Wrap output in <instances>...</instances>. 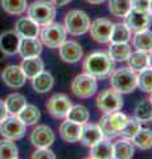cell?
<instances>
[{
    "label": "cell",
    "instance_id": "1",
    "mask_svg": "<svg viewBox=\"0 0 152 159\" xmlns=\"http://www.w3.org/2000/svg\"><path fill=\"white\" fill-rule=\"evenodd\" d=\"M114 61L107 53L94 52L83 61V70L95 78H106L114 72Z\"/></svg>",
    "mask_w": 152,
    "mask_h": 159
},
{
    "label": "cell",
    "instance_id": "2",
    "mask_svg": "<svg viewBox=\"0 0 152 159\" xmlns=\"http://www.w3.org/2000/svg\"><path fill=\"white\" fill-rule=\"evenodd\" d=\"M110 84L111 88L120 94L131 93L138 86V74L130 66L116 69L110 74Z\"/></svg>",
    "mask_w": 152,
    "mask_h": 159
},
{
    "label": "cell",
    "instance_id": "3",
    "mask_svg": "<svg viewBox=\"0 0 152 159\" xmlns=\"http://www.w3.org/2000/svg\"><path fill=\"white\" fill-rule=\"evenodd\" d=\"M28 17L38 25H46L56 17V6L48 0H36L28 6Z\"/></svg>",
    "mask_w": 152,
    "mask_h": 159
},
{
    "label": "cell",
    "instance_id": "4",
    "mask_svg": "<svg viewBox=\"0 0 152 159\" xmlns=\"http://www.w3.org/2000/svg\"><path fill=\"white\" fill-rule=\"evenodd\" d=\"M65 29L73 36L85 34L90 28V17L81 9H72L65 16Z\"/></svg>",
    "mask_w": 152,
    "mask_h": 159
},
{
    "label": "cell",
    "instance_id": "5",
    "mask_svg": "<svg viewBox=\"0 0 152 159\" xmlns=\"http://www.w3.org/2000/svg\"><path fill=\"white\" fill-rule=\"evenodd\" d=\"M66 29L60 23H49L40 31L41 43L48 48L56 49L66 40Z\"/></svg>",
    "mask_w": 152,
    "mask_h": 159
},
{
    "label": "cell",
    "instance_id": "6",
    "mask_svg": "<svg viewBox=\"0 0 152 159\" xmlns=\"http://www.w3.org/2000/svg\"><path fill=\"white\" fill-rule=\"evenodd\" d=\"M98 89V82L94 76L89 73H82L73 80L72 82V92L76 97L80 98H89L95 94Z\"/></svg>",
    "mask_w": 152,
    "mask_h": 159
},
{
    "label": "cell",
    "instance_id": "7",
    "mask_svg": "<svg viewBox=\"0 0 152 159\" xmlns=\"http://www.w3.org/2000/svg\"><path fill=\"white\" fill-rule=\"evenodd\" d=\"M97 106L103 113H112L120 110L123 106V98L115 89H106L97 96Z\"/></svg>",
    "mask_w": 152,
    "mask_h": 159
},
{
    "label": "cell",
    "instance_id": "8",
    "mask_svg": "<svg viewBox=\"0 0 152 159\" xmlns=\"http://www.w3.org/2000/svg\"><path fill=\"white\" fill-rule=\"evenodd\" d=\"M25 125L20 121L17 116L6 117L0 122V134L11 141H17L25 135Z\"/></svg>",
    "mask_w": 152,
    "mask_h": 159
},
{
    "label": "cell",
    "instance_id": "9",
    "mask_svg": "<svg viewBox=\"0 0 152 159\" xmlns=\"http://www.w3.org/2000/svg\"><path fill=\"white\" fill-rule=\"evenodd\" d=\"M70 107H72L70 98L63 93L53 94L46 102V109L49 114L54 118H66Z\"/></svg>",
    "mask_w": 152,
    "mask_h": 159
},
{
    "label": "cell",
    "instance_id": "10",
    "mask_svg": "<svg viewBox=\"0 0 152 159\" xmlns=\"http://www.w3.org/2000/svg\"><path fill=\"white\" fill-rule=\"evenodd\" d=\"M151 21H152V16L150 15V12H140L132 8L124 17V24L128 27L131 32L135 33L148 29V27L151 25Z\"/></svg>",
    "mask_w": 152,
    "mask_h": 159
},
{
    "label": "cell",
    "instance_id": "11",
    "mask_svg": "<svg viewBox=\"0 0 152 159\" xmlns=\"http://www.w3.org/2000/svg\"><path fill=\"white\" fill-rule=\"evenodd\" d=\"M114 23H111V20L101 17L94 20L93 23H90V34L94 41L101 43V44H106L110 40V34H111V29Z\"/></svg>",
    "mask_w": 152,
    "mask_h": 159
},
{
    "label": "cell",
    "instance_id": "12",
    "mask_svg": "<svg viewBox=\"0 0 152 159\" xmlns=\"http://www.w3.org/2000/svg\"><path fill=\"white\" fill-rule=\"evenodd\" d=\"M2 80L7 86L13 88V89H19V88L24 86L27 77H25V74H24L20 65H8L3 69Z\"/></svg>",
    "mask_w": 152,
    "mask_h": 159
},
{
    "label": "cell",
    "instance_id": "13",
    "mask_svg": "<svg viewBox=\"0 0 152 159\" xmlns=\"http://www.w3.org/2000/svg\"><path fill=\"white\" fill-rule=\"evenodd\" d=\"M54 139V133L46 125H37L31 133V143L36 147H50Z\"/></svg>",
    "mask_w": 152,
    "mask_h": 159
},
{
    "label": "cell",
    "instance_id": "14",
    "mask_svg": "<svg viewBox=\"0 0 152 159\" xmlns=\"http://www.w3.org/2000/svg\"><path fill=\"white\" fill-rule=\"evenodd\" d=\"M58 51H60V57L62 61L70 62V64L78 62L83 56L82 47L77 41H73V40H69V41L65 40L60 45Z\"/></svg>",
    "mask_w": 152,
    "mask_h": 159
},
{
    "label": "cell",
    "instance_id": "15",
    "mask_svg": "<svg viewBox=\"0 0 152 159\" xmlns=\"http://www.w3.org/2000/svg\"><path fill=\"white\" fill-rule=\"evenodd\" d=\"M41 52H42V43L37 37H21L20 39L17 53L23 58L40 56Z\"/></svg>",
    "mask_w": 152,
    "mask_h": 159
},
{
    "label": "cell",
    "instance_id": "16",
    "mask_svg": "<svg viewBox=\"0 0 152 159\" xmlns=\"http://www.w3.org/2000/svg\"><path fill=\"white\" fill-rule=\"evenodd\" d=\"M102 138H103V135H102V131L98 125H95V123H87V122L85 125H82L80 141L83 146L91 147L97 142H99Z\"/></svg>",
    "mask_w": 152,
    "mask_h": 159
},
{
    "label": "cell",
    "instance_id": "17",
    "mask_svg": "<svg viewBox=\"0 0 152 159\" xmlns=\"http://www.w3.org/2000/svg\"><path fill=\"white\" fill-rule=\"evenodd\" d=\"M15 32L20 37H37L40 34V25L31 17H21L15 24Z\"/></svg>",
    "mask_w": 152,
    "mask_h": 159
},
{
    "label": "cell",
    "instance_id": "18",
    "mask_svg": "<svg viewBox=\"0 0 152 159\" xmlns=\"http://www.w3.org/2000/svg\"><path fill=\"white\" fill-rule=\"evenodd\" d=\"M20 36L15 31H8L0 34V51L3 53L12 56L16 54L19 51V44H20Z\"/></svg>",
    "mask_w": 152,
    "mask_h": 159
},
{
    "label": "cell",
    "instance_id": "19",
    "mask_svg": "<svg viewBox=\"0 0 152 159\" xmlns=\"http://www.w3.org/2000/svg\"><path fill=\"white\" fill-rule=\"evenodd\" d=\"M81 131H82V125L80 123H76L73 121H63L60 126V135L65 142L69 143H74L80 141L81 137Z\"/></svg>",
    "mask_w": 152,
    "mask_h": 159
},
{
    "label": "cell",
    "instance_id": "20",
    "mask_svg": "<svg viewBox=\"0 0 152 159\" xmlns=\"http://www.w3.org/2000/svg\"><path fill=\"white\" fill-rule=\"evenodd\" d=\"M135 147L130 139H118L112 143V158L115 159H130L134 157Z\"/></svg>",
    "mask_w": 152,
    "mask_h": 159
},
{
    "label": "cell",
    "instance_id": "21",
    "mask_svg": "<svg viewBox=\"0 0 152 159\" xmlns=\"http://www.w3.org/2000/svg\"><path fill=\"white\" fill-rule=\"evenodd\" d=\"M89 157L93 159H111L112 158V143L111 139L102 138L99 142L90 147Z\"/></svg>",
    "mask_w": 152,
    "mask_h": 159
},
{
    "label": "cell",
    "instance_id": "22",
    "mask_svg": "<svg viewBox=\"0 0 152 159\" xmlns=\"http://www.w3.org/2000/svg\"><path fill=\"white\" fill-rule=\"evenodd\" d=\"M132 45L136 51L150 53L152 51V31L144 29V31L136 32L132 37Z\"/></svg>",
    "mask_w": 152,
    "mask_h": 159
},
{
    "label": "cell",
    "instance_id": "23",
    "mask_svg": "<svg viewBox=\"0 0 152 159\" xmlns=\"http://www.w3.org/2000/svg\"><path fill=\"white\" fill-rule=\"evenodd\" d=\"M54 78L49 72L42 70L32 78V86L37 93H48L53 88Z\"/></svg>",
    "mask_w": 152,
    "mask_h": 159
},
{
    "label": "cell",
    "instance_id": "24",
    "mask_svg": "<svg viewBox=\"0 0 152 159\" xmlns=\"http://www.w3.org/2000/svg\"><path fill=\"white\" fill-rule=\"evenodd\" d=\"M21 69L24 74H25L27 78H33L35 76H37L40 72L44 70V62L41 58H38V56L36 57H29V58H24L21 62Z\"/></svg>",
    "mask_w": 152,
    "mask_h": 159
},
{
    "label": "cell",
    "instance_id": "25",
    "mask_svg": "<svg viewBox=\"0 0 152 159\" xmlns=\"http://www.w3.org/2000/svg\"><path fill=\"white\" fill-rule=\"evenodd\" d=\"M17 117L20 118V121L24 123L25 126H32L35 123L38 122V119L41 117V113H40V109L35 105H27L24 106L20 111H19Z\"/></svg>",
    "mask_w": 152,
    "mask_h": 159
},
{
    "label": "cell",
    "instance_id": "26",
    "mask_svg": "<svg viewBox=\"0 0 152 159\" xmlns=\"http://www.w3.org/2000/svg\"><path fill=\"white\" fill-rule=\"evenodd\" d=\"M107 54L112 61H127L131 54V47L127 43H111Z\"/></svg>",
    "mask_w": 152,
    "mask_h": 159
},
{
    "label": "cell",
    "instance_id": "27",
    "mask_svg": "<svg viewBox=\"0 0 152 159\" xmlns=\"http://www.w3.org/2000/svg\"><path fill=\"white\" fill-rule=\"evenodd\" d=\"M4 103H6L8 114H11V116H17L19 111L27 105V98L20 93H12L6 98Z\"/></svg>",
    "mask_w": 152,
    "mask_h": 159
},
{
    "label": "cell",
    "instance_id": "28",
    "mask_svg": "<svg viewBox=\"0 0 152 159\" xmlns=\"http://www.w3.org/2000/svg\"><path fill=\"white\" fill-rule=\"evenodd\" d=\"M131 142L140 150H150L152 147V130L140 127L139 131L131 138Z\"/></svg>",
    "mask_w": 152,
    "mask_h": 159
},
{
    "label": "cell",
    "instance_id": "29",
    "mask_svg": "<svg viewBox=\"0 0 152 159\" xmlns=\"http://www.w3.org/2000/svg\"><path fill=\"white\" fill-rule=\"evenodd\" d=\"M131 39V31L126 24L116 23L112 25L109 43H128Z\"/></svg>",
    "mask_w": 152,
    "mask_h": 159
},
{
    "label": "cell",
    "instance_id": "30",
    "mask_svg": "<svg viewBox=\"0 0 152 159\" xmlns=\"http://www.w3.org/2000/svg\"><path fill=\"white\" fill-rule=\"evenodd\" d=\"M89 118H90V113L87 110V107H85L83 105H72L70 110L67 111L66 116V119L80 123V125H85L89 121Z\"/></svg>",
    "mask_w": 152,
    "mask_h": 159
},
{
    "label": "cell",
    "instance_id": "31",
    "mask_svg": "<svg viewBox=\"0 0 152 159\" xmlns=\"http://www.w3.org/2000/svg\"><path fill=\"white\" fill-rule=\"evenodd\" d=\"M135 118L139 122H150L152 121V102L151 99H141L136 105L134 111Z\"/></svg>",
    "mask_w": 152,
    "mask_h": 159
},
{
    "label": "cell",
    "instance_id": "32",
    "mask_svg": "<svg viewBox=\"0 0 152 159\" xmlns=\"http://www.w3.org/2000/svg\"><path fill=\"white\" fill-rule=\"evenodd\" d=\"M132 0H109V11L116 17H126L131 11Z\"/></svg>",
    "mask_w": 152,
    "mask_h": 159
},
{
    "label": "cell",
    "instance_id": "33",
    "mask_svg": "<svg viewBox=\"0 0 152 159\" xmlns=\"http://www.w3.org/2000/svg\"><path fill=\"white\" fill-rule=\"evenodd\" d=\"M128 61V66L135 72H140L141 69H144L148 66V54L145 52H140V51H136L130 54V57L127 58Z\"/></svg>",
    "mask_w": 152,
    "mask_h": 159
},
{
    "label": "cell",
    "instance_id": "34",
    "mask_svg": "<svg viewBox=\"0 0 152 159\" xmlns=\"http://www.w3.org/2000/svg\"><path fill=\"white\" fill-rule=\"evenodd\" d=\"M3 9L9 15H21L27 11V0H2Z\"/></svg>",
    "mask_w": 152,
    "mask_h": 159
},
{
    "label": "cell",
    "instance_id": "35",
    "mask_svg": "<svg viewBox=\"0 0 152 159\" xmlns=\"http://www.w3.org/2000/svg\"><path fill=\"white\" fill-rule=\"evenodd\" d=\"M19 150L11 139L4 138L0 141V159H17Z\"/></svg>",
    "mask_w": 152,
    "mask_h": 159
},
{
    "label": "cell",
    "instance_id": "36",
    "mask_svg": "<svg viewBox=\"0 0 152 159\" xmlns=\"http://www.w3.org/2000/svg\"><path fill=\"white\" fill-rule=\"evenodd\" d=\"M138 86L141 92L151 93L152 92V68L141 69L138 74Z\"/></svg>",
    "mask_w": 152,
    "mask_h": 159
},
{
    "label": "cell",
    "instance_id": "37",
    "mask_svg": "<svg viewBox=\"0 0 152 159\" xmlns=\"http://www.w3.org/2000/svg\"><path fill=\"white\" fill-rule=\"evenodd\" d=\"M140 127H141L140 122L136 118H128L127 122H126V125L123 126V129L119 131V135H122L123 138H127V139H131L136 133L139 131Z\"/></svg>",
    "mask_w": 152,
    "mask_h": 159
},
{
    "label": "cell",
    "instance_id": "38",
    "mask_svg": "<svg viewBox=\"0 0 152 159\" xmlns=\"http://www.w3.org/2000/svg\"><path fill=\"white\" fill-rule=\"evenodd\" d=\"M127 119H128V117H127L126 114L120 113L119 110L112 111V113H109V121H110V125H111V127L118 133V135H119V131H120L122 129H123V126L126 125Z\"/></svg>",
    "mask_w": 152,
    "mask_h": 159
},
{
    "label": "cell",
    "instance_id": "39",
    "mask_svg": "<svg viewBox=\"0 0 152 159\" xmlns=\"http://www.w3.org/2000/svg\"><path fill=\"white\" fill-rule=\"evenodd\" d=\"M98 126H99V129H101L103 138L114 139V138L118 135V133H116L114 129L111 127V125H110V121H109V113H105V116L101 118V121H99V123H98Z\"/></svg>",
    "mask_w": 152,
    "mask_h": 159
},
{
    "label": "cell",
    "instance_id": "40",
    "mask_svg": "<svg viewBox=\"0 0 152 159\" xmlns=\"http://www.w3.org/2000/svg\"><path fill=\"white\" fill-rule=\"evenodd\" d=\"M33 159H54L56 154L52 150H49V147H37V150L32 154Z\"/></svg>",
    "mask_w": 152,
    "mask_h": 159
},
{
    "label": "cell",
    "instance_id": "41",
    "mask_svg": "<svg viewBox=\"0 0 152 159\" xmlns=\"http://www.w3.org/2000/svg\"><path fill=\"white\" fill-rule=\"evenodd\" d=\"M131 6H132V9H136V11H140V12H148V8H150V0H132Z\"/></svg>",
    "mask_w": 152,
    "mask_h": 159
},
{
    "label": "cell",
    "instance_id": "42",
    "mask_svg": "<svg viewBox=\"0 0 152 159\" xmlns=\"http://www.w3.org/2000/svg\"><path fill=\"white\" fill-rule=\"evenodd\" d=\"M6 117H8V111H7L6 103H4V101L0 99V122H2Z\"/></svg>",
    "mask_w": 152,
    "mask_h": 159
},
{
    "label": "cell",
    "instance_id": "43",
    "mask_svg": "<svg viewBox=\"0 0 152 159\" xmlns=\"http://www.w3.org/2000/svg\"><path fill=\"white\" fill-rule=\"evenodd\" d=\"M50 2L54 4V6H58V7H62V6H66L67 3H70L72 0H50Z\"/></svg>",
    "mask_w": 152,
    "mask_h": 159
},
{
    "label": "cell",
    "instance_id": "44",
    "mask_svg": "<svg viewBox=\"0 0 152 159\" xmlns=\"http://www.w3.org/2000/svg\"><path fill=\"white\" fill-rule=\"evenodd\" d=\"M86 2L90 4H101V3H103L105 0H86Z\"/></svg>",
    "mask_w": 152,
    "mask_h": 159
},
{
    "label": "cell",
    "instance_id": "45",
    "mask_svg": "<svg viewBox=\"0 0 152 159\" xmlns=\"http://www.w3.org/2000/svg\"><path fill=\"white\" fill-rule=\"evenodd\" d=\"M148 66L152 68V51H151L150 54H148Z\"/></svg>",
    "mask_w": 152,
    "mask_h": 159
},
{
    "label": "cell",
    "instance_id": "46",
    "mask_svg": "<svg viewBox=\"0 0 152 159\" xmlns=\"http://www.w3.org/2000/svg\"><path fill=\"white\" fill-rule=\"evenodd\" d=\"M148 12H150V15L152 16V0H150V8H148Z\"/></svg>",
    "mask_w": 152,
    "mask_h": 159
},
{
    "label": "cell",
    "instance_id": "47",
    "mask_svg": "<svg viewBox=\"0 0 152 159\" xmlns=\"http://www.w3.org/2000/svg\"><path fill=\"white\" fill-rule=\"evenodd\" d=\"M150 99H151V102H152V92H151V96H150Z\"/></svg>",
    "mask_w": 152,
    "mask_h": 159
}]
</instances>
